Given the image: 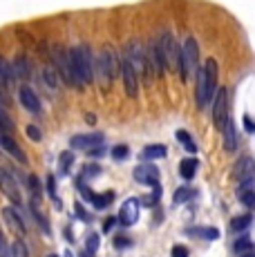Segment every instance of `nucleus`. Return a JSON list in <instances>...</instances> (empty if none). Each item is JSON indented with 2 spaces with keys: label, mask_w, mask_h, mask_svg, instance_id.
I'll use <instances>...</instances> for the list:
<instances>
[{
  "label": "nucleus",
  "mask_w": 255,
  "mask_h": 257,
  "mask_svg": "<svg viewBox=\"0 0 255 257\" xmlns=\"http://www.w3.org/2000/svg\"><path fill=\"white\" fill-rule=\"evenodd\" d=\"M215 92H217V61H215V58H208L197 74V90H195L197 107L204 110V107L213 101Z\"/></svg>",
  "instance_id": "1"
},
{
  "label": "nucleus",
  "mask_w": 255,
  "mask_h": 257,
  "mask_svg": "<svg viewBox=\"0 0 255 257\" xmlns=\"http://www.w3.org/2000/svg\"><path fill=\"white\" fill-rule=\"evenodd\" d=\"M179 76L181 81H190V78L197 74L199 70V45L195 41V36H188L181 45V54H179Z\"/></svg>",
  "instance_id": "2"
},
{
  "label": "nucleus",
  "mask_w": 255,
  "mask_h": 257,
  "mask_svg": "<svg viewBox=\"0 0 255 257\" xmlns=\"http://www.w3.org/2000/svg\"><path fill=\"white\" fill-rule=\"evenodd\" d=\"M159 47H161V54H164L166 70H177V67H179V54H181V49L175 45L173 34H170V32H164V34H161Z\"/></svg>",
  "instance_id": "3"
},
{
  "label": "nucleus",
  "mask_w": 255,
  "mask_h": 257,
  "mask_svg": "<svg viewBox=\"0 0 255 257\" xmlns=\"http://www.w3.org/2000/svg\"><path fill=\"white\" fill-rule=\"evenodd\" d=\"M121 78H123V90L130 98H135L137 94H139V74H137V70L132 67V63L128 61L125 52L121 54Z\"/></svg>",
  "instance_id": "4"
},
{
  "label": "nucleus",
  "mask_w": 255,
  "mask_h": 257,
  "mask_svg": "<svg viewBox=\"0 0 255 257\" xmlns=\"http://www.w3.org/2000/svg\"><path fill=\"white\" fill-rule=\"evenodd\" d=\"M0 192H3L9 201H14L16 206L21 204V199H23L21 188H18V184H16V177H14L7 168H0Z\"/></svg>",
  "instance_id": "5"
},
{
  "label": "nucleus",
  "mask_w": 255,
  "mask_h": 257,
  "mask_svg": "<svg viewBox=\"0 0 255 257\" xmlns=\"http://www.w3.org/2000/svg\"><path fill=\"white\" fill-rule=\"evenodd\" d=\"M226 114H228V92L226 87H219L215 92V103H213V123L217 130H222Z\"/></svg>",
  "instance_id": "6"
},
{
  "label": "nucleus",
  "mask_w": 255,
  "mask_h": 257,
  "mask_svg": "<svg viewBox=\"0 0 255 257\" xmlns=\"http://www.w3.org/2000/svg\"><path fill=\"white\" fill-rule=\"evenodd\" d=\"M103 141H105V137H103L101 132H92V135H76V137H72L70 146L74 148V150L92 152V150H96V148H103Z\"/></svg>",
  "instance_id": "7"
},
{
  "label": "nucleus",
  "mask_w": 255,
  "mask_h": 257,
  "mask_svg": "<svg viewBox=\"0 0 255 257\" xmlns=\"http://www.w3.org/2000/svg\"><path fill=\"white\" fill-rule=\"evenodd\" d=\"M0 148H3L5 152H9V155H12L14 159L18 161V164H23V166L27 164V155H25V150L21 148V143L14 139V135L0 132Z\"/></svg>",
  "instance_id": "8"
},
{
  "label": "nucleus",
  "mask_w": 255,
  "mask_h": 257,
  "mask_svg": "<svg viewBox=\"0 0 255 257\" xmlns=\"http://www.w3.org/2000/svg\"><path fill=\"white\" fill-rule=\"evenodd\" d=\"M3 219H5V224H7V228H12L18 237H25L27 235L25 221H23V217L16 212V208H12V206H5V208H3Z\"/></svg>",
  "instance_id": "9"
},
{
  "label": "nucleus",
  "mask_w": 255,
  "mask_h": 257,
  "mask_svg": "<svg viewBox=\"0 0 255 257\" xmlns=\"http://www.w3.org/2000/svg\"><path fill=\"white\" fill-rule=\"evenodd\" d=\"M135 179L139 181V184L155 186V184H159V170H157V166H153L150 161L148 164H141L135 168Z\"/></svg>",
  "instance_id": "10"
},
{
  "label": "nucleus",
  "mask_w": 255,
  "mask_h": 257,
  "mask_svg": "<svg viewBox=\"0 0 255 257\" xmlns=\"http://www.w3.org/2000/svg\"><path fill=\"white\" fill-rule=\"evenodd\" d=\"M116 219H119L123 226L137 224V219H139V199H125L123 206H121L119 217H116Z\"/></svg>",
  "instance_id": "11"
},
{
  "label": "nucleus",
  "mask_w": 255,
  "mask_h": 257,
  "mask_svg": "<svg viewBox=\"0 0 255 257\" xmlns=\"http://www.w3.org/2000/svg\"><path fill=\"white\" fill-rule=\"evenodd\" d=\"M233 175L239 184H244V181H253L255 179V161L251 159V157H242V159L237 161V166H235Z\"/></svg>",
  "instance_id": "12"
},
{
  "label": "nucleus",
  "mask_w": 255,
  "mask_h": 257,
  "mask_svg": "<svg viewBox=\"0 0 255 257\" xmlns=\"http://www.w3.org/2000/svg\"><path fill=\"white\" fill-rule=\"evenodd\" d=\"M222 130H224V148L228 152H235L237 150V135H235V123L230 114H226V118H224Z\"/></svg>",
  "instance_id": "13"
},
{
  "label": "nucleus",
  "mask_w": 255,
  "mask_h": 257,
  "mask_svg": "<svg viewBox=\"0 0 255 257\" xmlns=\"http://www.w3.org/2000/svg\"><path fill=\"white\" fill-rule=\"evenodd\" d=\"M253 181H244V188L237 190V199L242 201L246 208H255V190L251 188Z\"/></svg>",
  "instance_id": "14"
},
{
  "label": "nucleus",
  "mask_w": 255,
  "mask_h": 257,
  "mask_svg": "<svg viewBox=\"0 0 255 257\" xmlns=\"http://www.w3.org/2000/svg\"><path fill=\"white\" fill-rule=\"evenodd\" d=\"M164 157H166V146H159V143H155V146H146L144 152H141V159L144 161L164 159Z\"/></svg>",
  "instance_id": "15"
},
{
  "label": "nucleus",
  "mask_w": 255,
  "mask_h": 257,
  "mask_svg": "<svg viewBox=\"0 0 255 257\" xmlns=\"http://www.w3.org/2000/svg\"><path fill=\"white\" fill-rule=\"evenodd\" d=\"M197 159H193V157H190V159H184L179 164V175L184 177V179H193L195 177V172H197Z\"/></svg>",
  "instance_id": "16"
},
{
  "label": "nucleus",
  "mask_w": 255,
  "mask_h": 257,
  "mask_svg": "<svg viewBox=\"0 0 255 257\" xmlns=\"http://www.w3.org/2000/svg\"><path fill=\"white\" fill-rule=\"evenodd\" d=\"M112 201H114V192H112V190L103 192V195H94V197H92V206H94L96 210L107 208V206H110Z\"/></svg>",
  "instance_id": "17"
},
{
  "label": "nucleus",
  "mask_w": 255,
  "mask_h": 257,
  "mask_svg": "<svg viewBox=\"0 0 255 257\" xmlns=\"http://www.w3.org/2000/svg\"><path fill=\"white\" fill-rule=\"evenodd\" d=\"M7 257H29L27 253V246L23 239H14L9 244V250H7Z\"/></svg>",
  "instance_id": "18"
},
{
  "label": "nucleus",
  "mask_w": 255,
  "mask_h": 257,
  "mask_svg": "<svg viewBox=\"0 0 255 257\" xmlns=\"http://www.w3.org/2000/svg\"><path fill=\"white\" fill-rule=\"evenodd\" d=\"M72 164H74V155H72L70 150L61 152V157H58V172H61V175H67Z\"/></svg>",
  "instance_id": "19"
},
{
  "label": "nucleus",
  "mask_w": 255,
  "mask_h": 257,
  "mask_svg": "<svg viewBox=\"0 0 255 257\" xmlns=\"http://www.w3.org/2000/svg\"><path fill=\"white\" fill-rule=\"evenodd\" d=\"M175 137H177V141H179L181 146L186 148V150L190 152V155H195V152H197V146H195L193 137H190V135H188V132H186V130H177V135H175Z\"/></svg>",
  "instance_id": "20"
},
{
  "label": "nucleus",
  "mask_w": 255,
  "mask_h": 257,
  "mask_svg": "<svg viewBox=\"0 0 255 257\" xmlns=\"http://www.w3.org/2000/svg\"><path fill=\"white\" fill-rule=\"evenodd\" d=\"M99 246H101V239H99V235L96 233H90L85 237V255L83 257H92L96 253V250H99Z\"/></svg>",
  "instance_id": "21"
},
{
  "label": "nucleus",
  "mask_w": 255,
  "mask_h": 257,
  "mask_svg": "<svg viewBox=\"0 0 255 257\" xmlns=\"http://www.w3.org/2000/svg\"><path fill=\"white\" fill-rule=\"evenodd\" d=\"M251 224H253V217H251V215L235 217V219L230 221V230H233V233H239V230H246Z\"/></svg>",
  "instance_id": "22"
},
{
  "label": "nucleus",
  "mask_w": 255,
  "mask_h": 257,
  "mask_svg": "<svg viewBox=\"0 0 255 257\" xmlns=\"http://www.w3.org/2000/svg\"><path fill=\"white\" fill-rule=\"evenodd\" d=\"M25 135H27V139L34 141V143L43 141V130L36 125V123H27V125H25Z\"/></svg>",
  "instance_id": "23"
},
{
  "label": "nucleus",
  "mask_w": 255,
  "mask_h": 257,
  "mask_svg": "<svg viewBox=\"0 0 255 257\" xmlns=\"http://www.w3.org/2000/svg\"><path fill=\"white\" fill-rule=\"evenodd\" d=\"M190 197H193V190L190 188H179L177 192H175V204H184V201H188Z\"/></svg>",
  "instance_id": "24"
},
{
  "label": "nucleus",
  "mask_w": 255,
  "mask_h": 257,
  "mask_svg": "<svg viewBox=\"0 0 255 257\" xmlns=\"http://www.w3.org/2000/svg\"><path fill=\"white\" fill-rule=\"evenodd\" d=\"M27 184H29V188H32L34 199H38V197H41V181H38V177L36 175H29L27 177Z\"/></svg>",
  "instance_id": "25"
},
{
  "label": "nucleus",
  "mask_w": 255,
  "mask_h": 257,
  "mask_svg": "<svg viewBox=\"0 0 255 257\" xmlns=\"http://www.w3.org/2000/svg\"><path fill=\"white\" fill-rule=\"evenodd\" d=\"M251 246H253L251 239H237L233 244V248H235V253H237V255H242V253H246V250H253Z\"/></svg>",
  "instance_id": "26"
},
{
  "label": "nucleus",
  "mask_w": 255,
  "mask_h": 257,
  "mask_svg": "<svg viewBox=\"0 0 255 257\" xmlns=\"http://www.w3.org/2000/svg\"><path fill=\"white\" fill-rule=\"evenodd\" d=\"M195 235H199V237H204V239H217L219 233L215 228H199V230H193Z\"/></svg>",
  "instance_id": "27"
},
{
  "label": "nucleus",
  "mask_w": 255,
  "mask_h": 257,
  "mask_svg": "<svg viewBox=\"0 0 255 257\" xmlns=\"http://www.w3.org/2000/svg\"><path fill=\"white\" fill-rule=\"evenodd\" d=\"M128 152H130V150H128V146H114V148H112V157H114V159H125V157H128Z\"/></svg>",
  "instance_id": "28"
},
{
  "label": "nucleus",
  "mask_w": 255,
  "mask_h": 257,
  "mask_svg": "<svg viewBox=\"0 0 255 257\" xmlns=\"http://www.w3.org/2000/svg\"><path fill=\"white\" fill-rule=\"evenodd\" d=\"M83 175L85 177H96V175H101V168L96 164H87L85 168H83Z\"/></svg>",
  "instance_id": "29"
},
{
  "label": "nucleus",
  "mask_w": 255,
  "mask_h": 257,
  "mask_svg": "<svg viewBox=\"0 0 255 257\" xmlns=\"http://www.w3.org/2000/svg\"><path fill=\"white\" fill-rule=\"evenodd\" d=\"M173 257H188V248L186 246H173Z\"/></svg>",
  "instance_id": "30"
},
{
  "label": "nucleus",
  "mask_w": 255,
  "mask_h": 257,
  "mask_svg": "<svg viewBox=\"0 0 255 257\" xmlns=\"http://www.w3.org/2000/svg\"><path fill=\"white\" fill-rule=\"evenodd\" d=\"M47 192H50V197H56V181H54L52 175L47 177Z\"/></svg>",
  "instance_id": "31"
},
{
  "label": "nucleus",
  "mask_w": 255,
  "mask_h": 257,
  "mask_svg": "<svg viewBox=\"0 0 255 257\" xmlns=\"http://www.w3.org/2000/svg\"><path fill=\"white\" fill-rule=\"evenodd\" d=\"M116 221H119V219H114V217H107V219L103 221V230H105V233H110V230L114 228V224H116Z\"/></svg>",
  "instance_id": "32"
},
{
  "label": "nucleus",
  "mask_w": 255,
  "mask_h": 257,
  "mask_svg": "<svg viewBox=\"0 0 255 257\" xmlns=\"http://www.w3.org/2000/svg\"><path fill=\"white\" fill-rule=\"evenodd\" d=\"M114 246L125 248V246H130V239H128V237H114Z\"/></svg>",
  "instance_id": "33"
},
{
  "label": "nucleus",
  "mask_w": 255,
  "mask_h": 257,
  "mask_svg": "<svg viewBox=\"0 0 255 257\" xmlns=\"http://www.w3.org/2000/svg\"><path fill=\"white\" fill-rule=\"evenodd\" d=\"M7 246H5V237H3V233H0V257H7Z\"/></svg>",
  "instance_id": "34"
},
{
  "label": "nucleus",
  "mask_w": 255,
  "mask_h": 257,
  "mask_svg": "<svg viewBox=\"0 0 255 257\" xmlns=\"http://www.w3.org/2000/svg\"><path fill=\"white\" fill-rule=\"evenodd\" d=\"M244 127H246L248 132H255V123H253L248 116H244Z\"/></svg>",
  "instance_id": "35"
},
{
  "label": "nucleus",
  "mask_w": 255,
  "mask_h": 257,
  "mask_svg": "<svg viewBox=\"0 0 255 257\" xmlns=\"http://www.w3.org/2000/svg\"><path fill=\"white\" fill-rule=\"evenodd\" d=\"M242 257H255V250H246V253H242Z\"/></svg>",
  "instance_id": "36"
},
{
  "label": "nucleus",
  "mask_w": 255,
  "mask_h": 257,
  "mask_svg": "<svg viewBox=\"0 0 255 257\" xmlns=\"http://www.w3.org/2000/svg\"><path fill=\"white\" fill-rule=\"evenodd\" d=\"M63 257H72V253H70V250H65V255H63Z\"/></svg>",
  "instance_id": "37"
},
{
  "label": "nucleus",
  "mask_w": 255,
  "mask_h": 257,
  "mask_svg": "<svg viewBox=\"0 0 255 257\" xmlns=\"http://www.w3.org/2000/svg\"><path fill=\"white\" fill-rule=\"evenodd\" d=\"M47 257H58V255H47Z\"/></svg>",
  "instance_id": "38"
}]
</instances>
